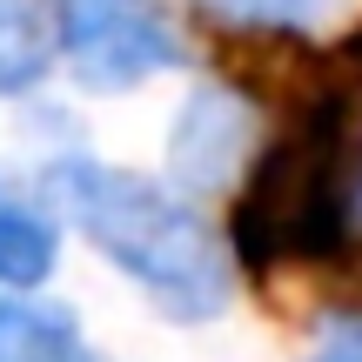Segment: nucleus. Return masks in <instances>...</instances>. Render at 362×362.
I'll return each mask as SVG.
<instances>
[{"label": "nucleus", "mask_w": 362, "mask_h": 362, "mask_svg": "<svg viewBox=\"0 0 362 362\" xmlns=\"http://www.w3.org/2000/svg\"><path fill=\"white\" fill-rule=\"evenodd\" d=\"M362 168H356V101L302 94L288 128L255 155L228 208V255L248 275L322 269L356 248Z\"/></svg>", "instance_id": "obj_1"}, {"label": "nucleus", "mask_w": 362, "mask_h": 362, "mask_svg": "<svg viewBox=\"0 0 362 362\" xmlns=\"http://www.w3.org/2000/svg\"><path fill=\"white\" fill-rule=\"evenodd\" d=\"M47 194L161 315L175 322H215L235 296V275L208 221L161 181L128 175L115 161L61 155L47 168Z\"/></svg>", "instance_id": "obj_2"}, {"label": "nucleus", "mask_w": 362, "mask_h": 362, "mask_svg": "<svg viewBox=\"0 0 362 362\" xmlns=\"http://www.w3.org/2000/svg\"><path fill=\"white\" fill-rule=\"evenodd\" d=\"M61 61L74 88L128 94L181 67L188 40L161 0H61Z\"/></svg>", "instance_id": "obj_3"}, {"label": "nucleus", "mask_w": 362, "mask_h": 362, "mask_svg": "<svg viewBox=\"0 0 362 362\" xmlns=\"http://www.w3.org/2000/svg\"><path fill=\"white\" fill-rule=\"evenodd\" d=\"M0 362H94V349L61 302L0 296Z\"/></svg>", "instance_id": "obj_4"}, {"label": "nucleus", "mask_w": 362, "mask_h": 362, "mask_svg": "<svg viewBox=\"0 0 362 362\" xmlns=\"http://www.w3.org/2000/svg\"><path fill=\"white\" fill-rule=\"evenodd\" d=\"M61 54V0H0V94H27Z\"/></svg>", "instance_id": "obj_5"}, {"label": "nucleus", "mask_w": 362, "mask_h": 362, "mask_svg": "<svg viewBox=\"0 0 362 362\" xmlns=\"http://www.w3.org/2000/svg\"><path fill=\"white\" fill-rule=\"evenodd\" d=\"M54 255H61V228L40 202L13 194L0 181V288H40L54 275Z\"/></svg>", "instance_id": "obj_6"}, {"label": "nucleus", "mask_w": 362, "mask_h": 362, "mask_svg": "<svg viewBox=\"0 0 362 362\" xmlns=\"http://www.w3.org/2000/svg\"><path fill=\"white\" fill-rule=\"evenodd\" d=\"M208 13H221L228 27H255V34H296L302 21L329 7V0H202Z\"/></svg>", "instance_id": "obj_7"}, {"label": "nucleus", "mask_w": 362, "mask_h": 362, "mask_svg": "<svg viewBox=\"0 0 362 362\" xmlns=\"http://www.w3.org/2000/svg\"><path fill=\"white\" fill-rule=\"evenodd\" d=\"M315 362H362V322H349V329H342V336L329 342V349L315 356Z\"/></svg>", "instance_id": "obj_8"}]
</instances>
